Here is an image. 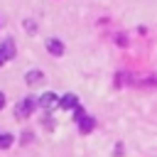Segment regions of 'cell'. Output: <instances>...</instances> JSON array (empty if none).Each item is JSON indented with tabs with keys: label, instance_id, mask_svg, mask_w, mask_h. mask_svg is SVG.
<instances>
[{
	"label": "cell",
	"instance_id": "2",
	"mask_svg": "<svg viewBox=\"0 0 157 157\" xmlns=\"http://www.w3.org/2000/svg\"><path fill=\"white\" fill-rule=\"evenodd\" d=\"M59 101H61V98H59L56 93H52V91H47V93H42V96H39V105H42L47 113H49V110H54V108L59 105Z\"/></svg>",
	"mask_w": 157,
	"mask_h": 157
},
{
	"label": "cell",
	"instance_id": "6",
	"mask_svg": "<svg viewBox=\"0 0 157 157\" xmlns=\"http://www.w3.org/2000/svg\"><path fill=\"white\" fill-rule=\"evenodd\" d=\"M93 125H96V123H93V118H91V115H86V118L78 123V130H81V135H88V132L93 130Z\"/></svg>",
	"mask_w": 157,
	"mask_h": 157
},
{
	"label": "cell",
	"instance_id": "3",
	"mask_svg": "<svg viewBox=\"0 0 157 157\" xmlns=\"http://www.w3.org/2000/svg\"><path fill=\"white\" fill-rule=\"evenodd\" d=\"M59 105H61L64 110H69V108H78V96H76V93H66V96H61Z\"/></svg>",
	"mask_w": 157,
	"mask_h": 157
},
{
	"label": "cell",
	"instance_id": "12",
	"mask_svg": "<svg viewBox=\"0 0 157 157\" xmlns=\"http://www.w3.org/2000/svg\"><path fill=\"white\" fill-rule=\"evenodd\" d=\"M0 108H5V93L0 91Z\"/></svg>",
	"mask_w": 157,
	"mask_h": 157
},
{
	"label": "cell",
	"instance_id": "8",
	"mask_svg": "<svg viewBox=\"0 0 157 157\" xmlns=\"http://www.w3.org/2000/svg\"><path fill=\"white\" fill-rule=\"evenodd\" d=\"M12 142H15V137H12L10 132H2V135H0V150H7Z\"/></svg>",
	"mask_w": 157,
	"mask_h": 157
},
{
	"label": "cell",
	"instance_id": "1",
	"mask_svg": "<svg viewBox=\"0 0 157 157\" xmlns=\"http://www.w3.org/2000/svg\"><path fill=\"white\" fill-rule=\"evenodd\" d=\"M39 105V98H34V96H25L17 105H15V118L17 120H25V118H29L32 115V110Z\"/></svg>",
	"mask_w": 157,
	"mask_h": 157
},
{
	"label": "cell",
	"instance_id": "7",
	"mask_svg": "<svg viewBox=\"0 0 157 157\" xmlns=\"http://www.w3.org/2000/svg\"><path fill=\"white\" fill-rule=\"evenodd\" d=\"M0 49H2V54H5L7 59H12V56H15V52H17V49H15V42H12V39H5Z\"/></svg>",
	"mask_w": 157,
	"mask_h": 157
},
{
	"label": "cell",
	"instance_id": "10",
	"mask_svg": "<svg viewBox=\"0 0 157 157\" xmlns=\"http://www.w3.org/2000/svg\"><path fill=\"white\" fill-rule=\"evenodd\" d=\"M42 123H44V128H54V118H52L49 113L44 115V120H42Z\"/></svg>",
	"mask_w": 157,
	"mask_h": 157
},
{
	"label": "cell",
	"instance_id": "4",
	"mask_svg": "<svg viewBox=\"0 0 157 157\" xmlns=\"http://www.w3.org/2000/svg\"><path fill=\"white\" fill-rule=\"evenodd\" d=\"M47 52L54 54V56H61V54H64V44H61V39H49V42H47Z\"/></svg>",
	"mask_w": 157,
	"mask_h": 157
},
{
	"label": "cell",
	"instance_id": "11",
	"mask_svg": "<svg viewBox=\"0 0 157 157\" xmlns=\"http://www.w3.org/2000/svg\"><path fill=\"white\" fill-rule=\"evenodd\" d=\"M29 140H32V132H29V130H27V132H22V142H25V145H27V142H29Z\"/></svg>",
	"mask_w": 157,
	"mask_h": 157
},
{
	"label": "cell",
	"instance_id": "9",
	"mask_svg": "<svg viewBox=\"0 0 157 157\" xmlns=\"http://www.w3.org/2000/svg\"><path fill=\"white\" fill-rule=\"evenodd\" d=\"M22 27H25L27 32H37V22H34V20H25V25H22Z\"/></svg>",
	"mask_w": 157,
	"mask_h": 157
},
{
	"label": "cell",
	"instance_id": "5",
	"mask_svg": "<svg viewBox=\"0 0 157 157\" xmlns=\"http://www.w3.org/2000/svg\"><path fill=\"white\" fill-rule=\"evenodd\" d=\"M25 81H27L29 86H37V83H42V81H44V74H42L39 69H32V71H27Z\"/></svg>",
	"mask_w": 157,
	"mask_h": 157
},
{
	"label": "cell",
	"instance_id": "13",
	"mask_svg": "<svg viewBox=\"0 0 157 157\" xmlns=\"http://www.w3.org/2000/svg\"><path fill=\"white\" fill-rule=\"evenodd\" d=\"M5 61H7V56H5V54H2V49H0V66H2Z\"/></svg>",
	"mask_w": 157,
	"mask_h": 157
}]
</instances>
